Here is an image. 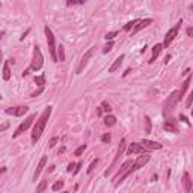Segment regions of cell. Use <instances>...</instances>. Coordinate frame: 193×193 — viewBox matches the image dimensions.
<instances>
[{
  "label": "cell",
  "instance_id": "obj_10",
  "mask_svg": "<svg viewBox=\"0 0 193 193\" xmlns=\"http://www.w3.org/2000/svg\"><path fill=\"white\" fill-rule=\"evenodd\" d=\"M27 110H29V107H27V106H17V107H9V109H6L5 112H6L8 115L23 116L24 113H27Z\"/></svg>",
  "mask_w": 193,
  "mask_h": 193
},
{
  "label": "cell",
  "instance_id": "obj_21",
  "mask_svg": "<svg viewBox=\"0 0 193 193\" xmlns=\"http://www.w3.org/2000/svg\"><path fill=\"white\" fill-rule=\"evenodd\" d=\"M104 124L107 125V127H113L116 124V118L113 115H107L106 118H104Z\"/></svg>",
  "mask_w": 193,
  "mask_h": 193
},
{
  "label": "cell",
  "instance_id": "obj_24",
  "mask_svg": "<svg viewBox=\"0 0 193 193\" xmlns=\"http://www.w3.org/2000/svg\"><path fill=\"white\" fill-rule=\"evenodd\" d=\"M137 23H139V20H133V21H128V23L124 26V30H125V32L131 30V27H133V26H136Z\"/></svg>",
  "mask_w": 193,
  "mask_h": 193
},
{
  "label": "cell",
  "instance_id": "obj_40",
  "mask_svg": "<svg viewBox=\"0 0 193 193\" xmlns=\"http://www.w3.org/2000/svg\"><path fill=\"white\" fill-rule=\"evenodd\" d=\"M8 127H9V122H5L3 125H2V127H0V131H5V130H6Z\"/></svg>",
  "mask_w": 193,
  "mask_h": 193
},
{
  "label": "cell",
  "instance_id": "obj_34",
  "mask_svg": "<svg viewBox=\"0 0 193 193\" xmlns=\"http://www.w3.org/2000/svg\"><path fill=\"white\" fill-rule=\"evenodd\" d=\"M57 140H59V137H57V136H54V137H51V139H50V142H48V147H50V148H53L54 145L57 143Z\"/></svg>",
  "mask_w": 193,
  "mask_h": 193
},
{
  "label": "cell",
  "instance_id": "obj_44",
  "mask_svg": "<svg viewBox=\"0 0 193 193\" xmlns=\"http://www.w3.org/2000/svg\"><path fill=\"white\" fill-rule=\"evenodd\" d=\"M29 32H30V29H27V30L24 32V33H23V36H21V41H23V39L26 38V36H27V33H29Z\"/></svg>",
  "mask_w": 193,
  "mask_h": 193
},
{
  "label": "cell",
  "instance_id": "obj_45",
  "mask_svg": "<svg viewBox=\"0 0 193 193\" xmlns=\"http://www.w3.org/2000/svg\"><path fill=\"white\" fill-rule=\"evenodd\" d=\"M170 61V54H168V56H166V57H164V62H166V63H168V62Z\"/></svg>",
  "mask_w": 193,
  "mask_h": 193
},
{
  "label": "cell",
  "instance_id": "obj_7",
  "mask_svg": "<svg viewBox=\"0 0 193 193\" xmlns=\"http://www.w3.org/2000/svg\"><path fill=\"white\" fill-rule=\"evenodd\" d=\"M35 118H36V115H30V116H27L26 119H24V122H21L20 125H18V128L15 130V133H14V137H18L21 133H24L29 127H30L32 124H33V121H35Z\"/></svg>",
  "mask_w": 193,
  "mask_h": 193
},
{
  "label": "cell",
  "instance_id": "obj_4",
  "mask_svg": "<svg viewBox=\"0 0 193 193\" xmlns=\"http://www.w3.org/2000/svg\"><path fill=\"white\" fill-rule=\"evenodd\" d=\"M180 100H181V94H180V91H174V92H172L169 97L166 98V101L163 103L164 113H168V110H169V112H172V110H174V107L178 104V101H180Z\"/></svg>",
  "mask_w": 193,
  "mask_h": 193
},
{
  "label": "cell",
  "instance_id": "obj_13",
  "mask_svg": "<svg viewBox=\"0 0 193 193\" xmlns=\"http://www.w3.org/2000/svg\"><path fill=\"white\" fill-rule=\"evenodd\" d=\"M46 163H47V155H42L41 160H39V163H38V166H36V170H35V174H33V181L38 180V177L41 175V172H42L44 166H46Z\"/></svg>",
  "mask_w": 193,
  "mask_h": 193
},
{
  "label": "cell",
  "instance_id": "obj_35",
  "mask_svg": "<svg viewBox=\"0 0 193 193\" xmlns=\"http://www.w3.org/2000/svg\"><path fill=\"white\" fill-rule=\"evenodd\" d=\"M110 139H112V137H110V134H109V133H106V134H103V136H101V140H103L104 143H109Z\"/></svg>",
  "mask_w": 193,
  "mask_h": 193
},
{
  "label": "cell",
  "instance_id": "obj_46",
  "mask_svg": "<svg viewBox=\"0 0 193 193\" xmlns=\"http://www.w3.org/2000/svg\"><path fill=\"white\" fill-rule=\"evenodd\" d=\"M190 8H192V11H193V5H192V6H190Z\"/></svg>",
  "mask_w": 193,
  "mask_h": 193
},
{
  "label": "cell",
  "instance_id": "obj_19",
  "mask_svg": "<svg viewBox=\"0 0 193 193\" xmlns=\"http://www.w3.org/2000/svg\"><path fill=\"white\" fill-rule=\"evenodd\" d=\"M190 82H192V76H187V78H185L184 82H183V86H181V89H180V94H181V98L184 97L185 91H187V88H189V85H190Z\"/></svg>",
  "mask_w": 193,
  "mask_h": 193
},
{
  "label": "cell",
  "instance_id": "obj_22",
  "mask_svg": "<svg viewBox=\"0 0 193 193\" xmlns=\"http://www.w3.org/2000/svg\"><path fill=\"white\" fill-rule=\"evenodd\" d=\"M35 83H36L39 88H44V85H46V76L42 74V76H38V77H35Z\"/></svg>",
  "mask_w": 193,
  "mask_h": 193
},
{
  "label": "cell",
  "instance_id": "obj_37",
  "mask_svg": "<svg viewBox=\"0 0 193 193\" xmlns=\"http://www.w3.org/2000/svg\"><path fill=\"white\" fill-rule=\"evenodd\" d=\"M82 166H83V163H82V162H78V163H77V166H76V169H74V172H72V174H74V175H76V174H78V170L82 169Z\"/></svg>",
  "mask_w": 193,
  "mask_h": 193
},
{
  "label": "cell",
  "instance_id": "obj_39",
  "mask_svg": "<svg viewBox=\"0 0 193 193\" xmlns=\"http://www.w3.org/2000/svg\"><path fill=\"white\" fill-rule=\"evenodd\" d=\"M76 166H77L76 163H70V164H68V172H74L72 169H76Z\"/></svg>",
  "mask_w": 193,
  "mask_h": 193
},
{
  "label": "cell",
  "instance_id": "obj_32",
  "mask_svg": "<svg viewBox=\"0 0 193 193\" xmlns=\"http://www.w3.org/2000/svg\"><path fill=\"white\" fill-rule=\"evenodd\" d=\"M192 103H193V91L189 94V97L185 100V107H192Z\"/></svg>",
  "mask_w": 193,
  "mask_h": 193
},
{
  "label": "cell",
  "instance_id": "obj_49",
  "mask_svg": "<svg viewBox=\"0 0 193 193\" xmlns=\"http://www.w3.org/2000/svg\"><path fill=\"white\" fill-rule=\"evenodd\" d=\"M192 193H193V189H192Z\"/></svg>",
  "mask_w": 193,
  "mask_h": 193
},
{
  "label": "cell",
  "instance_id": "obj_31",
  "mask_svg": "<svg viewBox=\"0 0 193 193\" xmlns=\"http://www.w3.org/2000/svg\"><path fill=\"white\" fill-rule=\"evenodd\" d=\"M85 149H86V145H80V147L74 151V155H77V157H78V155H82L83 153H85Z\"/></svg>",
  "mask_w": 193,
  "mask_h": 193
},
{
  "label": "cell",
  "instance_id": "obj_47",
  "mask_svg": "<svg viewBox=\"0 0 193 193\" xmlns=\"http://www.w3.org/2000/svg\"><path fill=\"white\" fill-rule=\"evenodd\" d=\"M192 116H193V109H192Z\"/></svg>",
  "mask_w": 193,
  "mask_h": 193
},
{
  "label": "cell",
  "instance_id": "obj_15",
  "mask_svg": "<svg viewBox=\"0 0 193 193\" xmlns=\"http://www.w3.org/2000/svg\"><path fill=\"white\" fill-rule=\"evenodd\" d=\"M183 184H184V189L187 193H192V180H190V175L184 172V175H183Z\"/></svg>",
  "mask_w": 193,
  "mask_h": 193
},
{
  "label": "cell",
  "instance_id": "obj_8",
  "mask_svg": "<svg viewBox=\"0 0 193 193\" xmlns=\"http://www.w3.org/2000/svg\"><path fill=\"white\" fill-rule=\"evenodd\" d=\"M94 51H95V47H91V48L85 53V56L82 57V61H80V63H78V67H77V74H82V72H83V70H85V67L88 65L89 59L92 57Z\"/></svg>",
  "mask_w": 193,
  "mask_h": 193
},
{
  "label": "cell",
  "instance_id": "obj_29",
  "mask_svg": "<svg viewBox=\"0 0 193 193\" xmlns=\"http://www.w3.org/2000/svg\"><path fill=\"white\" fill-rule=\"evenodd\" d=\"M57 54H59V61H61V62L65 61V53H63V47H62V46L57 47Z\"/></svg>",
  "mask_w": 193,
  "mask_h": 193
},
{
  "label": "cell",
  "instance_id": "obj_48",
  "mask_svg": "<svg viewBox=\"0 0 193 193\" xmlns=\"http://www.w3.org/2000/svg\"><path fill=\"white\" fill-rule=\"evenodd\" d=\"M63 193H70V192H63Z\"/></svg>",
  "mask_w": 193,
  "mask_h": 193
},
{
  "label": "cell",
  "instance_id": "obj_36",
  "mask_svg": "<svg viewBox=\"0 0 193 193\" xmlns=\"http://www.w3.org/2000/svg\"><path fill=\"white\" fill-rule=\"evenodd\" d=\"M42 91H44V88H39L38 91H35V92L32 94L30 97H32V98H35V97H38V95H41V94H42Z\"/></svg>",
  "mask_w": 193,
  "mask_h": 193
},
{
  "label": "cell",
  "instance_id": "obj_42",
  "mask_svg": "<svg viewBox=\"0 0 193 193\" xmlns=\"http://www.w3.org/2000/svg\"><path fill=\"white\" fill-rule=\"evenodd\" d=\"M180 118H181V121H184V122L187 124V125H190V122H189V121H187V118H185L184 115H181V116H180Z\"/></svg>",
  "mask_w": 193,
  "mask_h": 193
},
{
  "label": "cell",
  "instance_id": "obj_38",
  "mask_svg": "<svg viewBox=\"0 0 193 193\" xmlns=\"http://www.w3.org/2000/svg\"><path fill=\"white\" fill-rule=\"evenodd\" d=\"M67 5H68V6H76V5H83V2H67Z\"/></svg>",
  "mask_w": 193,
  "mask_h": 193
},
{
  "label": "cell",
  "instance_id": "obj_5",
  "mask_svg": "<svg viewBox=\"0 0 193 193\" xmlns=\"http://www.w3.org/2000/svg\"><path fill=\"white\" fill-rule=\"evenodd\" d=\"M181 24H183V20H180L172 29H169V32L166 33V36H164V42H163V48H168L169 44L175 39V36L178 35V30H180V27H181Z\"/></svg>",
  "mask_w": 193,
  "mask_h": 193
},
{
  "label": "cell",
  "instance_id": "obj_11",
  "mask_svg": "<svg viewBox=\"0 0 193 193\" xmlns=\"http://www.w3.org/2000/svg\"><path fill=\"white\" fill-rule=\"evenodd\" d=\"M131 166H133V162H131V160H127V162H124V164H122V166H121V170H119V172H118V174H116L115 177H113V181H115V183H116V181H118V180H119V178L122 177L124 174H125V172H127V170L130 169V168H131Z\"/></svg>",
  "mask_w": 193,
  "mask_h": 193
},
{
  "label": "cell",
  "instance_id": "obj_9",
  "mask_svg": "<svg viewBox=\"0 0 193 193\" xmlns=\"http://www.w3.org/2000/svg\"><path fill=\"white\" fill-rule=\"evenodd\" d=\"M148 148H145L142 143H139V142H133L131 145L128 147V149H127V154L128 155H133V154H147Z\"/></svg>",
  "mask_w": 193,
  "mask_h": 193
},
{
  "label": "cell",
  "instance_id": "obj_1",
  "mask_svg": "<svg viewBox=\"0 0 193 193\" xmlns=\"http://www.w3.org/2000/svg\"><path fill=\"white\" fill-rule=\"evenodd\" d=\"M51 106H48V107L44 109V112L41 113V116L38 118V121L35 124V127H33V133H32V142L33 143H36L41 137V134L44 133V128H46V124L48 121V118L51 115Z\"/></svg>",
  "mask_w": 193,
  "mask_h": 193
},
{
  "label": "cell",
  "instance_id": "obj_6",
  "mask_svg": "<svg viewBox=\"0 0 193 193\" xmlns=\"http://www.w3.org/2000/svg\"><path fill=\"white\" fill-rule=\"evenodd\" d=\"M125 147H127V145H125V139H122V140H121V143H119V147H118V153H116L113 162H112V164L109 166V169L104 172V177H109V175L112 174V169L115 168V164L118 163V160H119V157H121V155H122V153L125 151Z\"/></svg>",
  "mask_w": 193,
  "mask_h": 193
},
{
  "label": "cell",
  "instance_id": "obj_3",
  "mask_svg": "<svg viewBox=\"0 0 193 193\" xmlns=\"http://www.w3.org/2000/svg\"><path fill=\"white\" fill-rule=\"evenodd\" d=\"M44 65V56L41 53V48L38 46L33 47V57H32V63H30V70L33 71H39Z\"/></svg>",
  "mask_w": 193,
  "mask_h": 193
},
{
  "label": "cell",
  "instance_id": "obj_41",
  "mask_svg": "<svg viewBox=\"0 0 193 193\" xmlns=\"http://www.w3.org/2000/svg\"><path fill=\"white\" fill-rule=\"evenodd\" d=\"M187 35H189V36H193V27H187Z\"/></svg>",
  "mask_w": 193,
  "mask_h": 193
},
{
  "label": "cell",
  "instance_id": "obj_27",
  "mask_svg": "<svg viewBox=\"0 0 193 193\" xmlns=\"http://www.w3.org/2000/svg\"><path fill=\"white\" fill-rule=\"evenodd\" d=\"M62 187H63V181H56L53 185H51V190L54 192H57V190H61Z\"/></svg>",
  "mask_w": 193,
  "mask_h": 193
},
{
  "label": "cell",
  "instance_id": "obj_2",
  "mask_svg": "<svg viewBox=\"0 0 193 193\" xmlns=\"http://www.w3.org/2000/svg\"><path fill=\"white\" fill-rule=\"evenodd\" d=\"M44 32H46V36H47V46H48V51H50V56H51V61L57 62L59 61V56L56 54V42H54V35L51 29L46 26L44 27Z\"/></svg>",
  "mask_w": 193,
  "mask_h": 193
},
{
  "label": "cell",
  "instance_id": "obj_16",
  "mask_svg": "<svg viewBox=\"0 0 193 193\" xmlns=\"http://www.w3.org/2000/svg\"><path fill=\"white\" fill-rule=\"evenodd\" d=\"M162 50H163V44H155L154 47H153V56H151V59H149V63H153V62L157 59V56L162 53Z\"/></svg>",
  "mask_w": 193,
  "mask_h": 193
},
{
  "label": "cell",
  "instance_id": "obj_14",
  "mask_svg": "<svg viewBox=\"0 0 193 193\" xmlns=\"http://www.w3.org/2000/svg\"><path fill=\"white\" fill-rule=\"evenodd\" d=\"M153 23V20L151 18H145V20H139V23L134 26V29H133V35H136L137 32H140L142 29H145L147 26H149V24Z\"/></svg>",
  "mask_w": 193,
  "mask_h": 193
},
{
  "label": "cell",
  "instance_id": "obj_28",
  "mask_svg": "<svg viewBox=\"0 0 193 193\" xmlns=\"http://www.w3.org/2000/svg\"><path fill=\"white\" fill-rule=\"evenodd\" d=\"M116 35H118V30H113V32H107V33L104 35V38L107 39V41H112V39L115 38Z\"/></svg>",
  "mask_w": 193,
  "mask_h": 193
},
{
  "label": "cell",
  "instance_id": "obj_23",
  "mask_svg": "<svg viewBox=\"0 0 193 193\" xmlns=\"http://www.w3.org/2000/svg\"><path fill=\"white\" fill-rule=\"evenodd\" d=\"M98 164V158H94L92 162H91V164L88 166V169H86V174H92L94 169H95V166Z\"/></svg>",
  "mask_w": 193,
  "mask_h": 193
},
{
  "label": "cell",
  "instance_id": "obj_30",
  "mask_svg": "<svg viewBox=\"0 0 193 193\" xmlns=\"http://www.w3.org/2000/svg\"><path fill=\"white\" fill-rule=\"evenodd\" d=\"M112 47H113V41H109L107 44L103 47V53H109V51L112 50Z\"/></svg>",
  "mask_w": 193,
  "mask_h": 193
},
{
  "label": "cell",
  "instance_id": "obj_17",
  "mask_svg": "<svg viewBox=\"0 0 193 193\" xmlns=\"http://www.w3.org/2000/svg\"><path fill=\"white\" fill-rule=\"evenodd\" d=\"M124 57H125V56H124V54H121V56H119V57H116V61L113 62V63H112V65H110V67H109V72H115V71L118 70V68H119V67H121V63H122Z\"/></svg>",
  "mask_w": 193,
  "mask_h": 193
},
{
  "label": "cell",
  "instance_id": "obj_20",
  "mask_svg": "<svg viewBox=\"0 0 193 193\" xmlns=\"http://www.w3.org/2000/svg\"><path fill=\"white\" fill-rule=\"evenodd\" d=\"M11 78V70H9V61L3 63V80H9Z\"/></svg>",
  "mask_w": 193,
  "mask_h": 193
},
{
  "label": "cell",
  "instance_id": "obj_12",
  "mask_svg": "<svg viewBox=\"0 0 193 193\" xmlns=\"http://www.w3.org/2000/svg\"><path fill=\"white\" fill-rule=\"evenodd\" d=\"M140 143H142L145 148H148V149H162V148H163L162 143L154 142V140H149V139H142V142H140Z\"/></svg>",
  "mask_w": 193,
  "mask_h": 193
},
{
  "label": "cell",
  "instance_id": "obj_33",
  "mask_svg": "<svg viewBox=\"0 0 193 193\" xmlns=\"http://www.w3.org/2000/svg\"><path fill=\"white\" fill-rule=\"evenodd\" d=\"M101 107H103V110H106L107 113L112 112V107H110V104H109L107 101H103V103H101Z\"/></svg>",
  "mask_w": 193,
  "mask_h": 193
},
{
  "label": "cell",
  "instance_id": "obj_18",
  "mask_svg": "<svg viewBox=\"0 0 193 193\" xmlns=\"http://www.w3.org/2000/svg\"><path fill=\"white\" fill-rule=\"evenodd\" d=\"M163 128L169 133H178V128L175 127V124L172 122V121H166V122L163 124Z\"/></svg>",
  "mask_w": 193,
  "mask_h": 193
},
{
  "label": "cell",
  "instance_id": "obj_25",
  "mask_svg": "<svg viewBox=\"0 0 193 193\" xmlns=\"http://www.w3.org/2000/svg\"><path fill=\"white\" fill-rule=\"evenodd\" d=\"M47 184H48L47 181H41V183L38 184V187H36V193H42V192H44V190L47 189Z\"/></svg>",
  "mask_w": 193,
  "mask_h": 193
},
{
  "label": "cell",
  "instance_id": "obj_43",
  "mask_svg": "<svg viewBox=\"0 0 193 193\" xmlns=\"http://www.w3.org/2000/svg\"><path fill=\"white\" fill-rule=\"evenodd\" d=\"M101 113H103V107H97V115L101 116Z\"/></svg>",
  "mask_w": 193,
  "mask_h": 193
},
{
  "label": "cell",
  "instance_id": "obj_26",
  "mask_svg": "<svg viewBox=\"0 0 193 193\" xmlns=\"http://www.w3.org/2000/svg\"><path fill=\"white\" fill-rule=\"evenodd\" d=\"M145 125H147V128H145V133H151V128H153V125H151V119H149V116H145Z\"/></svg>",
  "mask_w": 193,
  "mask_h": 193
}]
</instances>
